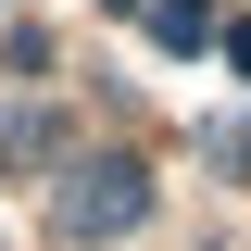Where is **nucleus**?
I'll return each mask as SVG.
<instances>
[{"label": "nucleus", "instance_id": "1", "mask_svg": "<svg viewBox=\"0 0 251 251\" xmlns=\"http://www.w3.org/2000/svg\"><path fill=\"white\" fill-rule=\"evenodd\" d=\"M151 214V176H138V163H75V176H63V239H126V226Z\"/></svg>", "mask_w": 251, "mask_h": 251}, {"label": "nucleus", "instance_id": "3", "mask_svg": "<svg viewBox=\"0 0 251 251\" xmlns=\"http://www.w3.org/2000/svg\"><path fill=\"white\" fill-rule=\"evenodd\" d=\"M50 151V113H0V163H38Z\"/></svg>", "mask_w": 251, "mask_h": 251}, {"label": "nucleus", "instance_id": "2", "mask_svg": "<svg viewBox=\"0 0 251 251\" xmlns=\"http://www.w3.org/2000/svg\"><path fill=\"white\" fill-rule=\"evenodd\" d=\"M151 38H163V50H201L214 25H201V0H163V13H151Z\"/></svg>", "mask_w": 251, "mask_h": 251}]
</instances>
